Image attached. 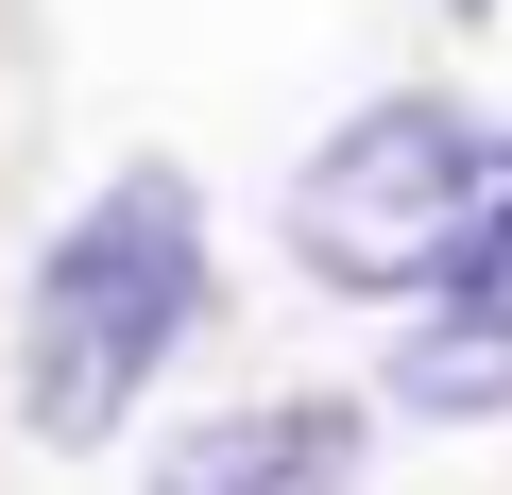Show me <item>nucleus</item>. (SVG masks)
Returning <instances> with one entry per match:
<instances>
[{
    "label": "nucleus",
    "instance_id": "obj_4",
    "mask_svg": "<svg viewBox=\"0 0 512 495\" xmlns=\"http://www.w3.org/2000/svg\"><path fill=\"white\" fill-rule=\"evenodd\" d=\"M393 410H427V427H495V410H512V308H410V342H393Z\"/></svg>",
    "mask_w": 512,
    "mask_h": 495
},
{
    "label": "nucleus",
    "instance_id": "obj_3",
    "mask_svg": "<svg viewBox=\"0 0 512 495\" xmlns=\"http://www.w3.org/2000/svg\"><path fill=\"white\" fill-rule=\"evenodd\" d=\"M359 410L342 393H274V410H222L154 461V495H359Z\"/></svg>",
    "mask_w": 512,
    "mask_h": 495
},
{
    "label": "nucleus",
    "instance_id": "obj_1",
    "mask_svg": "<svg viewBox=\"0 0 512 495\" xmlns=\"http://www.w3.org/2000/svg\"><path fill=\"white\" fill-rule=\"evenodd\" d=\"M205 325V205L188 171H120L69 205V239L18 291V427L35 444H120L171 342Z\"/></svg>",
    "mask_w": 512,
    "mask_h": 495
},
{
    "label": "nucleus",
    "instance_id": "obj_5",
    "mask_svg": "<svg viewBox=\"0 0 512 495\" xmlns=\"http://www.w3.org/2000/svg\"><path fill=\"white\" fill-rule=\"evenodd\" d=\"M427 308H512V171H495V205L444 239V274H427Z\"/></svg>",
    "mask_w": 512,
    "mask_h": 495
},
{
    "label": "nucleus",
    "instance_id": "obj_2",
    "mask_svg": "<svg viewBox=\"0 0 512 495\" xmlns=\"http://www.w3.org/2000/svg\"><path fill=\"white\" fill-rule=\"evenodd\" d=\"M495 205V137L461 103H359L308 171H291V257L325 291H427L444 239Z\"/></svg>",
    "mask_w": 512,
    "mask_h": 495
}]
</instances>
